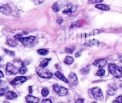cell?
<instances>
[{"mask_svg": "<svg viewBox=\"0 0 122 103\" xmlns=\"http://www.w3.org/2000/svg\"><path fill=\"white\" fill-rule=\"evenodd\" d=\"M5 93V89L4 88H0V96H2Z\"/></svg>", "mask_w": 122, "mask_h": 103, "instance_id": "obj_33", "label": "cell"}, {"mask_svg": "<svg viewBox=\"0 0 122 103\" xmlns=\"http://www.w3.org/2000/svg\"><path fill=\"white\" fill-rule=\"evenodd\" d=\"M92 94L93 97L97 100H102L103 99V95L102 91L100 88L94 87L92 90Z\"/></svg>", "mask_w": 122, "mask_h": 103, "instance_id": "obj_3", "label": "cell"}, {"mask_svg": "<svg viewBox=\"0 0 122 103\" xmlns=\"http://www.w3.org/2000/svg\"></svg>", "mask_w": 122, "mask_h": 103, "instance_id": "obj_44", "label": "cell"}, {"mask_svg": "<svg viewBox=\"0 0 122 103\" xmlns=\"http://www.w3.org/2000/svg\"><path fill=\"white\" fill-rule=\"evenodd\" d=\"M95 7L98 9L104 10H108L110 9V6L107 4H100L95 5Z\"/></svg>", "mask_w": 122, "mask_h": 103, "instance_id": "obj_14", "label": "cell"}, {"mask_svg": "<svg viewBox=\"0 0 122 103\" xmlns=\"http://www.w3.org/2000/svg\"><path fill=\"white\" fill-rule=\"evenodd\" d=\"M0 11L1 12L5 15H9L11 12V9L10 7L6 4L2 5L0 8Z\"/></svg>", "mask_w": 122, "mask_h": 103, "instance_id": "obj_10", "label": "cell"}, {"mask_svg": "<svg viewBox=\"0 0 122 103\" xmlns=\"http://www.w3.org/2000/svg\"><path fill=\"white\" fill-rule=\"evenodd\" d=\"M112 103H122V96H118L112 102Z\"/></svg>", "mask_w": 122, "mask_h": 103, "instance_id": "obj_26", "label": "cell"}, {"mask_svg": "<svg viewBox=\"0 0 122 103\" xmlns=\"http://www.w3.org/2000/svg\"><path fill=\"white\" fill-rule=\"evenodd\" d=\"M104 75H105V70L103 69L99 70L96 73V75L99 76H102Z\"/></svg>", "mask_w": 122, "mask_h": 103, "instance_id": "obj_25", "label": "cell"}, {"mask_svg": "<svg viewBox=\"0 0 122 103\" xmlns=\"http://www.w3.org/2000/svg\"><path fill=\"white\" fill-rule=\"evenodd\" d=\"M5 96L6 99L8 100H13L17 97V94L13 91H8L5 94Z\"/></svg>", "mask_w": 122, "mask_h": 103, "instance_id": "obj_12", "label": "cell"}, {"mask_svg": "<svg viewBox=\"0 0 122 103\" xmlns=\"http://www.w3.org/2000/svg\"><path fill=\"white\" fill-rule=\"evenodd\" d=\"M92 103H97L95 102H92Z\"/></svg>", "mask_w": 122, "mask_h": 103, "instance_id": "obj_42", "label": "cell"}, {"mask_svg": "<svg viewBox=\"0 0 122 103\" xmlns=\"http://www.w3.org/2000/svg\"><path fill=\"white\" fill-rule=\"evenodd\" d=\"M80 56H81V53H79V52L76 53L75 54V56L76 57H79Z\"/></svg>", "mask_w": 122, "mask_h": 103, "instance_id": "obj_36", "label": "cell"}, {"mask_svg": "<svg viewBox=\"0 0 122 103\" xmlns=\"http://www.w3.org/2000/svg\"><path fill=\"white\" fill-rule=\"evenodd\" d=\"M119 59H120V60L121 61V62H122V55H121L119 56Z\"/></svg>", "mask_w": 122, "mask_h": 103, "instance_id": "obj_39", "label": "cell"}, {"mask_svg": "<svg viewBox=\"0 0 122 103\" xmlns=\"http://www.w3.org/2000/svg\"><path fill=\"white\" fill-rule=\"evenodd\" d=\"M26 100L28 103H38L39 102V99L31 95H28L25 97Z\"/></svg>", "mask_w": 122, "mask_h": 103, "instance_id": "obj_11", "label": "cell"}, {"mask_svg": "<svg viewBox=\"0 0 122 103\" xmlns=\"http://www.w3.org/2000/svg\"><path fill=\"white\" fill-rule=\"evenodd\" d=\"M55 75L57 77H58L59 79H60L61 80L63 81L64 82L66 83H69L68 80L65 78V77L59 71H56L55 73Z\"/></svg>", "mask_w": 122, "mask_h": 103, "instance_id": "obj_13", "label": "cell"}, {"mask_svg": "<svg viewBox=\"0 0 122 103\" xmlns=\"http://www.w3.org/2000/svg\"><path fill=\"white\" fill-rule=\"evenodd\" d=\"M6 70L7 72L12 75L17 74L19 71L18 68L13 64L10 63L7 64Z\"/></svg>", "mask_w": 122, "mask_h": 103, "instance_id": "obj_6", "label": "cell"}, {"mask_svg": "<svg viewBox=\"0 0 122 103\" xmlns=\"http://www.w3.org/2000/svg\"><path fill=\"white\" fill-rule=\"evenodd\" d=\"M98 41L96 39H92L87 41L85 43L84 45L86 46H93L96 45L98 44Z\"/></svg>", "mask_w": 122, "mask_h": 103, "instance_id": "obj_15", "label": "cell"}, {"mask_svg": "<svg viewBox=\"0 0 122 103\" xmlns=\"http://www.w3.org/2000/svg\"><path fill=\"white\" fill-rule=\"evenodd\" d=\"M73 62H74V59L71 56H66L64 59L65 64L68 65H70L72 64L73 63Z\"/></svg>", "mask_w": 122, "mask_h": 103, "instance_id": "obj_17", "label": "cell"}, {"mask_svg": "<svg viewBox=\"0 0 122 103\" xmlns=\"http://www.w3.org/2000/svg\"><path fill=\"white\" fill-rule=\"evenodd\" d=\"M29 63H30V62L28 60H24L23 61H22V66H25L26 65H27L29 64Z\"/></svg>", "mask_w": 122, "mask_h": 103, "instance_id": "obj_32", "label": "cell"}, {"mask_svg": "<svg viewBox=\"0 0 122 103\" xmlns=\"http://www.w3.org/2000/svg\"><path fill=\"white\" fill-rule=\"evenodd\" d=\"M4 76V74H3V72H2V71H0V77H2Z\"/></svg>", "mask_w": 122, "mask_h": 103, "instance_id": "obj_37", "label": "cell"}, {"mask_svg": "<svg viewBox=\"0 0 122 103\" xmlns=\"http://www.w3.org/2000/svg\"><path fill=\"white\" fill-rule=\"evenodd\" d=\"M28 71V69L26 66H22L21 67H20V68L19 70V72L20 74L21 75H24Z\"/></svg>", "mask_w": 122, "mask_h": 103, "instance_id": "obj_22", "label": "cell"}, {"mask_svg": "<svg viewBox=\"0 0 122 103\" xmlns=\"http://www.w3.org/2000/svg\"><path fill=\"white\" fill-rule=\"evenodd\" d=\"M41 94L43 97H46L49 94V91L47 88H43L41 90Z\"/></svg>", "mask_w": 122, "mask_h": 103, "instance_id": "obj_24", "label": "cell"}, {"mask_svg": "<svg viewBox=\"0 0 122 103\" xmlns=\"http://www.w3.org/2000/svg\"><path fill=\"white\" fill-rule=\"evenodd\" d=\"M53 88L55 92L60 96H65L68 94V90L66 88L61 86L58 84H53Z\"/></svg>", "mask_w": 122, "mask_h": 103, "instance_id": "obj_2", "label": "cell"}, {"mask_svg": "<svg viewBox=\"0 0 122 103\" xmlns=\"http://www.w3.org/2000/svg\"><path fill=\"white\" fill-rule=\"evenodd\" d=\"M35 37L33 36H30L28 37H21L19 39V41L25 46H29L31 45L34 41Z\"/></svg>", "mask_w": 122, "mask_h": 103, "instance_id": "obj_5", "label": "cell"}, {"mask_svg": "<svg viewBox=\"0 0 122 103\" xmlns=\"http://www.w3.org/2000/svg\"><path fill=\"white\" fill-rule=\"evenodd\" d=\"M5 52L8 55L10 56H14L15 55V52L11 50H10L9 49H5Z\"/></svg>", "mask_w": 122, "mask_h": 103, "instance_id": "obj_28", "label": "cell"}, {"mask_svg": "<svg viewBox=\"0 0 122 103\" xmlns=\"http://www.w3.org/2000/svg\"><path fill=\"white\" fill-rule=\"evenodd\" d=\"M3 103H10L9 102H8V101H4L3 102Z\"/></svg>", "mask_w": 122, "mask_h": 103, "instance_id": "obj_41", "label": "cell"}, {"mask_svg": "<svg viewBox=\"0 0 122 103\" xmlns=\"http://www.w3.org/2000/svg\"><path fill=\"white\" fill-rule=\"evenodd\" d=\"M27 80V78L25 76H17L15 77L11 82V84H14V85H17L19 84H21L23 83H24L25 81H26Z\"/></svg>", "mask_w": 122, "mask_h": 103, "instance_id": "obj_7", "label": "cell"}, {"mask_svg": "<svg viewBox=\"0 0 122 103\" xmlns=\"http://www.w3.org/2000/svg\"><path fill=\"white\" fill-rule=\"evenodd\" d=\"M57 22H58L59 24H61L62 23V20L60 19V20H57Z\"/></svg>", "mask_w": 122, "mask_h": 103, "instance_id": "obj_40", "label": "cell"}, {"mask_svg": "<svg viewBox=\"0 0 122 103\" xmlns=\"http://www.w3.org/2000/svg\"><path fill=\"white\" fill-rule=\"evenodd\" d=\"M51 58H45L43 60H42L40 63V66L42 68H44L46 67L48 64L49 61L51 60Z\"/></svg>", "mask_w": 122, "mask_h": 103, "instance_id": "obj_16", "label": "cell"}, {"mask_svg": "<svg viewBox=\"0 0 122 103\" xmlns=\"http://www.w3.org/2000/svg\"><path fill=\"white\" fill-rule=\"evenodd\" d=\"M107 64L106 61L104 59H98L94 61L93 62V65L97 67L102 68L105 66Z\"/></svg>", "mask_w": 122, "mask_h": 103, "instance_id": "obj_9", "label": "cell"}, {"mask_svg": "<svg viewBox=\"0 0 122 103\" xmlns=\"http://www.w3.org/2000/svg\"><path fill=\"white\" fill-rule=\"evenodd\" d=\"M108 70L116 78H119L122 76V74L119 67L114 64L110 63L108 64Z\"/></svg>", "mask_w": 122, "mask_h": 103, "instance_id": "obj_1", "label": "cell"}, {"mask_svg": "<svg viewBox=\"0 0 122 103\" xmlns=\"http://www.w3.org/2000/svg\"><path fill=\"white\" fill-rule=\"evenodd\" d=\"M37 73L39 76L44 78H51L53 75V74L52 73L50 72L48 70L43 68L39 69Z\"/></svg>", "mask_w": 122, "mask_h": 103, "instance_id": "obj_4", "label": "cell"}, {"mask_svg": "<svg viewBox=\"0 0 122 103\" xmlns=\"http://www.w3.org/2000/svg\"><path fill=\"white\" fill-rule=\"evenodd\" d=\"M90 67L89 66H87L81 70V72L83 74H86L89 72Z\"/></svg>", "mask_w": 122, "mask_h": 103, "instance_id": "obj_27", "label": "cell"}, {"mask_svg": "<svg viewBox=\"0 0 122 103\" xmlns=\"http://www.w3.org/2000/svg\"><path fill=\"white\" fill-rule=\"evenodd\" d=\"M68 81L72 85H76L78 83V78L76 75L74 73H71L68 76Z\"/></svg>", "mask_w": 122, "mask_h": 103, "instance_id": "obj_8", "label": "cell"}, {"mask_svg": "<svg viewBox=\"0 0 122 103\" xmlns=\"http://www.w3.org/2000/svg\"><path fill=\"white\" fill-rule=\"evenodd\" d=\"M37 52L39 54H40L41 55L45 56L48 54L49 51H48V50L44 49V48H41V49H39L37 50Z\"/></svg>", "mask_w": 122, "mask_h": 103, "instance_id": "obj_20", "label": "cell"}, {"mask_svg": "<svg viewBox=\"0 0 122 103\" xmlns=\"http://www.w3.org/2000/svg\"><path fill=\"white\" fill-rule=\"evenodd\" d=\"M121 70H122V66L121 67Z\"/></svg>", "mask_w": 122, "mask_h": 103, "instance_id": "obj_43", "label": "cell"}, {"mask_svg": "<svg viewBox=\"0 0 122 103\" xmlns=\"http://www.w3.org/2000/svg\"><path fill=\"white\" fill-rule=\"evenodd\" d=\"M41 103H52V102L49 99H44L41 101Z\"/></svg>", "mask_w": 122, "mask_h": 103, "instance_id": "obj_31", "label": "cell"}, {"mask_svg": "<svg viewBox=\"0 0 122 103\" xmlns=\"http://www.w3.org/2000/svg\"><path fill=\"white\" fill-rule=\"evenodd\" d=\"M83 100L82 99H78L76 100V101L75 102V103H83Z\"/></svg>", "mask_w": 122, "mask_h": 103, "instance_id": "obj_35", "label": "cell"}, {"mask_svg": "<svg viewBox=\"0 0 122 103\" xmlns=\"http://www.w3.org/2000/svg\"><path fill=\"white\" fill-rule=\"evenodd\" d=\"M116 89H117V88L116 87H114V86L110 87L108 89L107 93L110 95H113L116 93Z\"/></svg>", "mask_w": 122, "mask_h": 103, "instance_id": "obj_19", "label": "cell"}, {"mask_svg": "<svg viewBox=\"0 0 122 103\" xmlns=\"http://www.w3.org/2000/svg\"><path fill=\"white\" fill-rule=\"evenodd\" d=\"M31 87H32L31 86H30V87H29V89H30V90H29L30 94H31L32 93V88H31Z\"/></svg>", "mask_w": 122, "mask_h": 103, "instance_id": "obj_38", "label": "cell"}, {"mask_svg": "<svg viewBox=\"0 0 122 103\" xmlns=\"http://www.w3.org/2000/svg\"><path fill=\"white\" fill-rule=\"evenodd\" d=\"M22 35H21V34H16V35H15V36H14V38H16V39H18V38H21V37L22 36Z\"/></svg>", "mask_w": 122, "mask_h": 103, "instance_id": "obj_34", "label": "cell"}, {"mask_svg": "<svg viewBox=\"0 0 122 103\" xmlns=\"http://www.w3.org/2000/svg\"><path fill=\"white\" fill-rule=\"evenodd\" d=\"M6 44L10 47H14L17 46V43L14 40L9 38L7 40Z\"/></svg>", "mask_w": 122, "mask_h": 103, "instance_id": "obj_18", "label": "cell"}, {"mask_svg": "<svg viewBox=\"0 0 122 103\" xmlns=\"http://www.w3.org/2000/svg\"><path fill=\"white\" fill-rule=\"evenodd\" d=\"M74 50V49L70 47H66L65 50V52L69 54H72Z\"/></svg>", "mask_w": 122, "mask_h": 103, "instance_id": "obj_29", "label": "cell"}, {"mask_svg": "<svg viewBox=\"0 0 122 103\" xmlns=\"http://www.w3.org/2000/svg\"><path fill=\"white\" fill-rule=\"evenodd\" d=\"M103 0H89L88 2L91 4H94V3H98L101 2Z\"/></svg>", "mask_w": 122, "mask_h": 103, "instance_id": "obj_30", "label": "cell"}, {"mask_svg": "<svg viewBox=\"0 0 122 103\" xmlns=\"http://www.w3.org/2000/svg\"><path fill=\"white\" fill-rule=\"evenodd\" d=\"M76 8L75 7H71L69 8H67L63 11V13L64 14H68L70 13H72V12H73L76 10Z\"/></svg>", "mask_w": 122, "mask_h": 103, "instance_id": "obj_21", "label": "cell"}, {"mask_svg": "<svg viewBox=\"0 0 122 103\" xmlns=\"http://www.w3.org/2000/svg\"><path fill=\"white\" fill-rule=\"evenodd\" d=\"M52 9L53 11L55 12H58L60 9L57 2H55L53 4V5L52 6Z\"/></svg>", "mask_w": 122, "mask_h": 103, "instance_id": "obj_23", "label": "cell"}]
</instances>
